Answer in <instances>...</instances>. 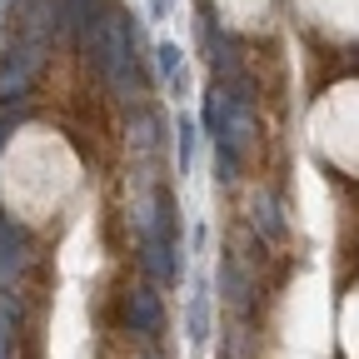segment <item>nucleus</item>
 Masks as SVG:
<instances>
[{"instance_id":"f257e3e1","label":"nucleus","mask_w":359,"mask_h":359,"mask_svg":"<svg viewBox=\"0 0 359 359\" xmlns=\"http://www.w3.org/2000/svg\"><path fill=\"white\" fill-rule=\"evenodd\" d=\"M90 45H95V55H100V70L110 80V90L120 100L130 95H140V80H135V30L120 11L100 15L95 25H90Z\"/></svg>"},{"instance_id":"f03ea898","label":"nucleus","mask_w":359,"mask_h":359,"mask_svg":"<svg viewBox=\"0 0 359 359\" xmlns=\"http://www.w3.org/2000/svg\"><path fill=\"white\" fill-rule=\"evenodd\" d=\"M40 65H45V40H15L0 60V100H20Z\"/></svg>"},{"instance_id":"7ed1b4c3","label":"nucleus","mask_w":359,"mask_h":359,"mask_svg":"<svg viewBox=\"0 0 359 359\" xmlns=\"http://www.w3.org/2000/svg\"><path fill=\"white\" fill-rule=\"evenodd\" d=\"M120 309H125V325H130L135 334H155V330H160V320H165L160 294H155L150 285H135V290H125Z\"/></svg>"},{"instance_id":"20e7f679","label":"nucleus","mask_w":359,"mask_h":359,"mask_svg":"<svg viewBox=\"0 0 359 359\" xmlns=\"http://www.w3.org/2000/svg\"><path fill=\"white\" fill-rule=\"evenodd\" d=\"M20 269H25V240L11 230V224H0V290L15 285Z\"/></svg>"},{"instance_id":"39448f33","label":"nucleus","mask_w":359,"mask_h":359,"mask_svg":"<svg viewBox=\"0 0 359 359\" xmlns=\"http://www.w3.org/2000/svg\"><path fill=\"white\" fill-rule=\"evenodd\" d=\"M250 224H255V230H259L264 240H280V235H285V219H280V205L269 200L264 190H259V195L250 200Z\"/></svg>"},{"instance_id":"423d86ee","label":"nucleus","mask_w":359,"mask_h":359,"mask_svg":"<svg viewBox=\"0 0 359 359\" xmlns=\"http://www.w3.org/2000/svg\"><path fill=\"white\" fill-rule=\"evenodd\" d=\"M190 339L205 344L210 339V285L195 280V294H190Z\"/></svg>"},{"instance_id":"0eeeda50","label":"nucleus","mask_w":359,"mask_h":359,"mask_svg":"<svg viewBox=\"0 0 359 359\" xmlns=\"http://www.w3.org/2000/svg\"><path fill=\"white\" fill-rule=\"evenodd\" d=\"M175 150H180L175 170L190 175V165H195V120H180V125H175Z\"/></svg>"},{"instance_id":"6e6552de","label":"nucleus","mask_w":359,"mask_h":359,"mask_svg":"<svg viewBox=\"0 0 359 359\" xmlns=\"http://www.w3.org/2000/svg\"><path fill=\"white\" fill-rule=\"evenodd\" d=\"M11 339H15V304L11 294H0V359H11Z\"/></svg>"},{"instance_id":"1a4fd4ad","label":"nucleus","mask_w":359,"mask_h":359,"mask_svg":"<svg viewBox=\"0 0 359 359\" xmlns=\"http://www.w3.org/2000/svg\"><path fill=\"white\" fill-rule=\"evenodd\" d=\"M170 11H175V0H150V15H155V20H165Z\"/></svg>"},{"instance_id":"9d476101","label":"nucleus","mask_w":359,"mask_h":359,"mask_svg":"<svg viewBox=\"0 0 359 359\" xmlns=\"http://www.w3.org/2000/svg\"><path fill=\"white\" fill-rule=\"evenodd\" d=\"M0 6H6V0H0Z\"/></svg>"}]
</instances>
